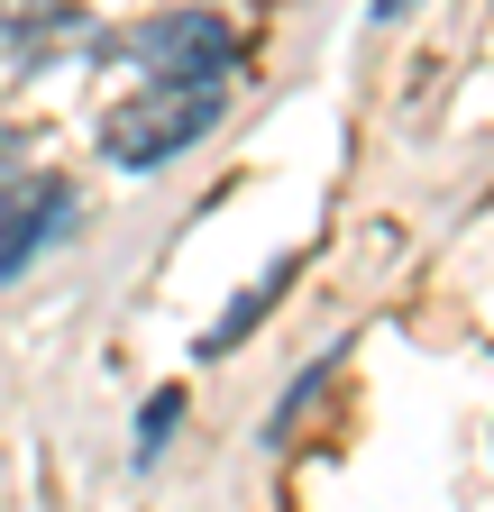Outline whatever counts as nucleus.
Listing matches in <instances>:
<instances>
[{
	"instance_id": "obj_2",
	"label": "nucleus",
	"mask_w": 494,
	"mask_h": 512,
	"mask_svg": "<svg viewBox=\"0 0 494 512\" xmlns=\"http://www.w3.org/2000/svg\"><path fill=\"white\" fill-rule=\"evenodd\" d=\"M129 64H147V74H183V83H229L238 28L211 19V10H165L147 28H129Z\"/></svg>"
},
{
	"instance_id": "obj_1",
	"label": "nucleus",
	"mask_w": 494,
	"mask_h": 512,
	"mask_svg": "<svg viewBox=\"0 0 494 512\" xmlns=\"http://www.w3.org/2000/svg\"><path fill=\"white\" fill-rule=\"evenodd\" d=\"M220 119V83H183V74H147L129 101L110 110V128H101V147H110V165H129V174H156V165H174L183 147L202 138V128Z\"/></svg>"
},
{
	"instance_id": "obj_3",
	"label": "nucleus",
	"mask_w": 494,
	"mask_h": 512,
	"mask_svg": "<svg viewBox=\"0 0 494 512\" xmlns=\"http://www.w3.org/2000/svg\"><path fill=\"white\" fill-rule=\"evenodd\" d=\"M65 211H74V183H55V174H46V183H28L19 202H10V220H0V284L19 275L55 229H65Z\"/></svg>"
},
{
	"instance_id": "obj_6",
	"label": "nucleus",
	"mask_w": 494,
	"mask_h": 512,
	"mask_svg": "<svg viewBox=\"0 0 494 512\" xmlns=\"http://www.w3.org/2000/svg\"><path fill=\"white\" fill-rule=\"evenodd\" d=\"M65 0H0V28H37V19H55Z\"/></svg>"
},
{
	"instance_id": "obj_4",
	"label": "nucleus",
	"mask_w": 494,
	"mask_h": 512,
	"mask_svg": "<svg viewBox=\"0 0 494 512\" xmlns=\"http://www.w3.org/2000/svg\"><path fill=\"white\" fill-rule=\"evenodd\" d=\"M284 284H293V266H275V275H257V293H247V302H238V311L220 320V330L202 339V357H220V348H238L247 330H257V311H266V302H284Z\"/></svg>"
},
{
	"instance_id": "obj_8",
	"label": "nucleus",
	"mask_w": 494,
	"mask_h": 512,
	"mask_svg": "<svg viewBox=\"0 0 494 512\" xmlns=\"http://www.w3.org/2000/svg\"><path fill=\"white\" fill-rule=\"evenodd\" d=\"M403 10H412V0H376V19H403Z\"/></svg>"
},
{
	"instance_id": "obj_7",
	"label": "nucleus",
	"mask_w": 494,
	"mask_h": 512,
	"mask_svg": "<svg viewBox=\"0 0 494 512\" xmlns=\"http://www.w3.org/2000/svg\"><path fill=\"white\" fill-rule=\"evenodd\" d=\"M10 165H19V138H0V183H10Z\"/></svg>"
},
{
	"instance_id": "obj_5",
	"label": "nucleus",
	"mask_w": 494,
	"mask_h": 512,
	"mask_svg": "<svg viewBox=\"0 0 494 512\" xmlns=\"http://www.w3.org/2000/svg\"><path fill=\"white\" fill-rule=\"evenodd\" d=\"M174 421H183V394H174V384H165V394H147V421H138V448H147V458L174 439Z\"/></svg>"
}]
</instances>
